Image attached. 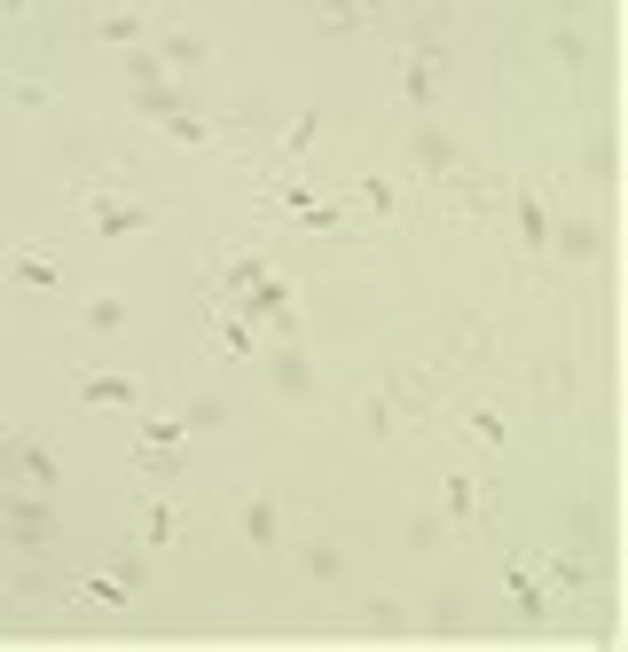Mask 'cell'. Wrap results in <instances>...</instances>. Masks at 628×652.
Returning <instances> with one entry per match:
<instances>
[{"label":"cell","instance_id":"6da1fadb","mask_svg":"<svg viewBox=\"0 0 628 652\" xmlns=\"http://www.w3.org/2000/svg\"><path fill=\"white\" fill-rule=\"evenodd\" d=\"M87 401H134V377H87Z\"/></svg>","mask_w":628,"mask_h":652},{"label":"cell","instance_id":"7a4b0ae2","mask_svg":"<svg viewBox=\"0 0 628 652\" xmlns=\"http://www.w3.org/2000/svg\"><path fill=\"white\" fill-rule=\"evenodd\" d=\"M244 534H252V542H267V534H275V519H267V503H252V511H244Z\"/></svg>","mask_w":628,"mask_h":652}]
</instances>
